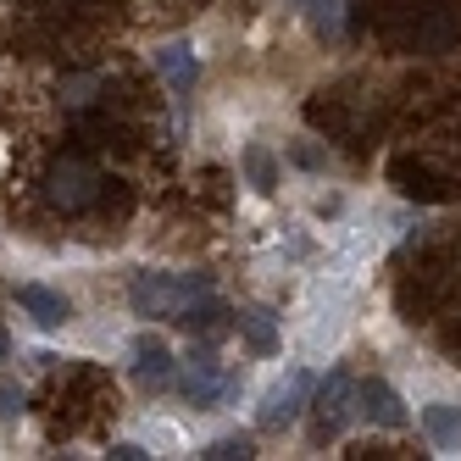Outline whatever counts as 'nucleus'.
<instances>
[{
    "mask_svg": "<svg viewBox=\"0 0 461 461\" xmlns=\"http://www.w3.org/2000/svg\"><path fill=\"white\" fill-rule=\"evenodd\" d=\"M0 356H6V334H0Z\"/></svg>",
    "mask_w": 461,
    "mask_h": 461,
    "instance_id": "nucleus-15",
    "label": "nucleus"
},
{
    "mask_svg": "<svg viewBox=\"0 0 461 461\" xmlns=\"http://www.w3.org/2000/svg\"><path fill=\"white\" fill-rule=\"evenodd\" d=\"M356 411L367 422H378V428H406V406H401V394H394L384 378L356 384Z\"/></svg>",
    "mask_w": 461,
    "mask_h": 461,
    "instance_id": "nucleus-7",
    "label": "nucleus"
},
{
    "mask_svg": "<svg viewBox=\"0 0 461 461\" xmlns=\"http://www.w3.org/2000/svg\"><path fill=\"white\" fill-rule=\"evenodd\" d=\"M134 384L150 389V394H161V389L173 384V350L161 345L156 334H140L134 339Z\"/></svg>",
    "mask_w": 461,
    "mask_h": 461,
    "instance_id": "nucleus-6",
    "label": "nucleus"
},
{
    "mask_svg": "<svg viewBox=\"0 0 461 461\" xmlns=\"http://www.w3.org/2000/svg\"><path fill=\"white\" fill-rule=\"evenodd\" d=\"M206 294H212V284L201 273H140L134 289H128V306L140 317H184Z\"/></svg>",
    "mask_w": 461,
    "mask_h": 461,
    "instance_id": "nucleus-1",
    "label": "nucleus"
},
{
    "mask_svg": "<svg viewBox=\"0 0 461 461\" xmlns=\"http://www.w3.org/2000/svg\"><path fill=\"white\" fill-rule=\"evenodd\" d=\"M422 428H428V439H434L439 450L461 445V406H428L422 411Z\"/></svg>",
    "mask_w": 461,
    "mask_h": 461,
    "instance_id": "nucleus-10",
    "label": "nucleus"
},
{
    "mask_svg": "<svg viewBox=\"0 0 461 461\" xmlns=\"http://www.w3.org/2000/svg\"><path fill=\"white\" fill-rule=\"evenodd\" d=\"M350 401H356V384H350L345 373H334V378H328V384L317 389V434H322V439L345 428V417H350Z\"/></svg>",
    "mask_w": 461,
    "mask_h": 461,
    "instance_id": "nucleus-8",
    "label": "nucleus"
},
{
    "mask_svg": "<svg viewBox=\"0 0 461 461\" xmlns=\"http://www.w3.org/2000/svg\"><path fill=\"white\" fill-rule=\"evenodd\" d=\"M17 306L34 317L40 328H61V322H68V301H61L56 289H45V284H23L17 289Z\"/></svg>",
    "mask_w": 461,
    "mask_h": 461,
    "instance_id": "nucleus-9",
    "label": "nucleus"
},
{
    "mask_svg": "<svg viewBox=\"0 0 461 461\" xmlns=\"http://www.w3.org/2000/svg\"><path fill=\"white\" fill-rule=\"evenodd\" d=\"M401 40L411 50H450L461 40V17H456V6H445V0H428V6H411L406 12Z\"/></svg>",
    "mask_w": 461,
    "mask_h": 461,
    "instance_id": "nucleus-2",
    "label": "nucleus"
},
{
    "mask_svg": "<svg viewBox=\"0 0 461 461\" xmlns=\"http://www.w3.org/2000/svg\"><path fill=\"white\" fill-rule=\"evenodd\" d=\"M95 178L84 161H56L50 167V178H45V201L56 206V212H84V206H95Z\"/></svg>",
    "mask_w": 461,
    "mask_h": 461,
    "instance_id": "nucleus-3",
    "label": "nucleus"
},
{
    "mask_svg": "<svg viewBox=\"0 0 461 461\" xmlns=\"http://www.w3.org/2000/svg\"><path fill=\"white\" fill-rule=\"evenodd\" d=\"M234 389H240V378H234V373H222L212 350H201V356H194V367L184 373V394H189V401L201 406V411L222 406V401H228Z\"/></svg>",
    "mask_w": 461,
    "mask_h": 461,
    "instance_id": "nucleus-4",
    "label": "nucleus"
},
{
    "mask_svg": "<svg viewBox=\"0 0 461 461\" xmlns=\"http://www.w3.org/2000/svg\"><path fill=\"white\" fill-rule=\"evenodd\" d=\"M206 456H212V461H234V456H250V439H217Z\"/></svg>",
    "mask_w": 461,
    "mask_h": 461,
    "instance_id": "nucleus-14",
    "label": "nucleus"
},
{
    "mask_svg": "<svg viewBox=\"0 0 461 461\" xmlns=\"http://www.w3.org/2000/svg\"><path fill=\"white\" fill-rule=\"evenodd\" d=\"M245 167H250L256 189H273V184H278V173H273V156L261 150V145H250V150H245Z\"/></svg>",
    "mask_w": 461,
    "mask_h": 461,
    "instance_id": "nucleus-13",
    "label": "nucleus"
},
{
    "mask_svg": "<svg viewBox=\"0 0 461 461\" xmlns=\"http://www.w3.org/2000/svg\"><path fill=\"white\" fill-rule=\"evenodd\" d=\"M156 68L167 73V84H173L178 95H189V89H194V56H189L184 45H167V50L156 56Z\"/></svg>",
    "mask_w": 461,
    "mask_h": 461,
    "instance_id": "nucleus-11",
    "label": "nucleus"
},
{
    "mask_svg": "<svg viewBox=\"0 0 461 461\" xmlns=\"http://www.w3.org/2000/svg\"><path fill=\"white\" fill-rule=\"evenodd\" d=\"M240 328H245L250 350H273V345H278V322H273V312H267V306L245 312V317H240Z\"/></svg>",
    "mask_w": 461,
    "mask_h": 461,
    "instance_id": "nucleus-12",
    "label": "nucleus"
},
{
    "mask_svg": "<svg viewBox=\"0 0 461 461\" xmlns=\"http://www.w3.org/2000/svg\"><path fill=\"white\" fill-rule=\"evenodd\" d=\"M306 394H312V373H289L267 401H261V411H256V422L261 428H289L294 417H301V406H306Z\"/></svg>",
    "mask_w": 461,
    "mask_h": 461,
    "instance_id": "nucleus-5",
    "label": "nucleus"
}]
</instances>
